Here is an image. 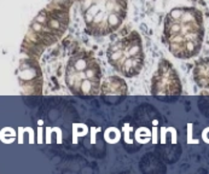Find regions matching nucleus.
Listing matches in <instances>:
<instances>
[{"instance_id": "2", "label": "nucleus", "mask_w": 209, "mask_h": 174, "mask_svg": "<svg viewBox=\"0 0 209 174\" xmlns=\"http://www.w3.org/2000/svg\"><path fill=\"white\" fill-rule=\"evenodd\" d=\"M108 23H109V25H111V27H116V25H119V23H120V18H119V16H117V13H115V12L110 13V15L108 16Z\"/></svg>"}, {"instance_id": "10", "label": "nucleus", "mask_w": 209, "mask_h": 174, "mask_svg": "<svg viewBox=\"0 0 209 174\" xmlns=\"http://www.w3.org/2000/svg\"><path fill=\"white\" fill-rule=\"evenodd\" d=\"M132 65H133V59H131V58H127L126 61H125V63H123L125 69H126V70L131 69V68H132Z\"/></svg>"}, {"instance_id": "7", "label": "nucleus", "mask_w": 209, "mask_h": 174, "mask_svg": "<svg viewBox=\"0 0 209 174\" xmlns=\"http://www.w3.org/2000/svg\"><path fill=\"white\" fill-rule=\"evenodd\" d=\"M87 12H88V13H91L92 16H96L97 13L99 12V6H98V5H92L91 8H90L88 10H87Z\"/></svg>"}, {"instance_id": "4", "label": "nucleus", "mask_w": 209, "mask_h": 174, "mask_svg": "<svg viewBox=\"0 0 209 174\" xmlns=\"http://www.w3.org/2000/svg\"><path fill=\"white\" fill-rule=\"evenodd\" d=\"M75 69L77 71H84L86 69V61L85 59H77L75 63Z\"/></svg>"}, {"instance_id": "6", "label": "nucleus", "mask_w": 209, "mask_h": 174, "mask_svg": "<svg viewBox=\"0 0 209 174\" xmlns=\"http://www.w3.org/2000/svg\"><path fill=\"white\" fill-rule=\"evenodd\" d=\"M115 0H108V1L105 3V9L108 11H112V10H115Z\"/></svg>"}, {"instance_id": "15", "label": "nucleus", "mask_w": 209, "mask_h": 174, "mask_svg": "<svg viewBox=\"0 0 209 174\" xmlns=\"http://www.w3.org/2000/svg\"><path fill=\"white\" fill-rule=\"evenodd\" d=\"M93 76H94V71L92 69H87L86 70V77L87 79H92Z\"/></svg>"}, {"instance_id": "13", "label": "nucleus", "mask_w": 209, "mask_h": 174, "mask_svg": "<svg viewBox=\"0 0 209 174\" xmlns=\"http://www.w3.org/2000/svg\"><path fill=\"white\" fill-rule=\"evenodd\" d=\"M138 52H139V46H132L131 50H130V55L134 56V55H137Z\"/></svg>"}, {"instance_id": "16", "label": "nucleus", "mask_w": 209, "mask_h": 174, "mask_svg": "<svg viewBox=\"0 0 209 174\" xmlns=\"http://www.w3.org/2000/svg\"><path fill=\"white\" fill-rule=\"evenodd\" d=\"M93 17H94V16H92L91 13L87 12V13H86V16H85V21H86L87 23H90V22H92V21H93Z\"/></svg>"}, {"instance_id": "1", "label": "nucleus", "mask_w": 209, "mask_h": 174, "mask_svg": "<svg viewBox=\"0 0 209 174\" xmlns=\"http://www.w3.org/2000/svg\"><path fill=\"white\" fill-rule=\"evenodd\" d=\"M198 84L201 86L209 85V63H202L198 66Z\"/></svg>"}, {"instance_id": "8", "label": "nucleus", "mask_w": 209, "mask_h": 174, "mask_svg": "<svg viewBox=\"0 0 209 174\" xmlns=\"http://www.w3.org/2000/svg\"><path fill=\"white\" fill-rule=\"evenodd\" d=\"M122 55H123L122 51H120V50L119 51H114V53L111 55V59L112 61H119V59L122 57Z\"/></svg>"}, {"instance_id": "14", "label": "nucleus", "mask_w": 209, "mask_h": 174, "mask_svg": "<svg viewBox=\"0 0 209 174\" xmlns=\"http://www.w3.org/2000/svg\"><path fill=\"white\" fill-rule=\"evenodd\" d=\"M35 21H36V22H39V23H41V24H44V23L46 22V17H45V16H42V15H39V16L36 17Z\"/></svg>"}, {"instance_id": "12", "label": "nucleus", "mask_w": 209, "mask_h": 174, "mask_svg": "<svg viewBox=\"0 0 209 174\" xmlns=\"http://www.w3.org/2000/svg\"><path fill=\"white\" fill-rule=\"evenodd\" d=\"M92 5H93V1H92V0H84V3H82L84 10H88Z\"/></svg>"}, {"instance_id": "11", "label": "nucleus", "mask_w": 209, "mask_h": 174, "mask_svg": "<svg viewBox=\"0 0 209 174\" xmlns=\"http://www.w3.org/2000/svg\"><path fill=\"white\" fill-rule=\"evenodd\" d=\"M50 27L52 29H58L60 27V24H59V22L57 21V19H51V21H50Z\"/></svg>"}, {"instance_id": "5", "label": "nucleus", "mask_w": 209, "mask_h": 174, "mask_svg": "<svg viewBox=\"0 0 209 174\" xmlns=\"http://www.w3.org/2000/svg\"><path fill=\"white\" fill-rule=\"evenodd\" d=\"M104 19V12L103 11H99L96 16L93 17V22L94 23H100Z\"/></svg>"}, {"instance_id": "3", "label": "nucleus", "mask_w": 209, "mask_h": 174, "mask_svg": "<svg viewBox=\"0 0 209 174\" xmlns=\"http://www.w3.org/2000/svg\"><path fill=\"white\" fill-rule=\"evenodd\" d=\"M91 81H90V79L88 80H84V81L81 82V90L82 92L85 93V95H87V93H90L91 91Z\"/></svg>"}, {"instance_id": "9", "label": "nucleus", "mask_w": 209, "mask_h": 174, "mask_svg": "<svg viewBox=\"0 0 209 174\" xmlns=\"http://www.w3.org/2000/svg\"><path fill=\"white\" fill-rule=\"evenodd\" d=\"M32 28H33V30H34V32H38V33H39V32H41V30H42V24L35 21L34 23L32 24Z\"/></svg>"}, {"instance_id": "17", "label": "nucleus", "mask_w": 209, "mask_h": 174, "mask_svg": "<svg viewBox=\"0 0 209 174\" xmlns=\"http://www.w3.org/2000/svg\"><path fill=\"white\" fill-rule=\"evenodd\" d=\"M80 74H79V76H80V79H82V80H85L86 79V73H84V71H79Z\"/></svg>"}]
</instances>
